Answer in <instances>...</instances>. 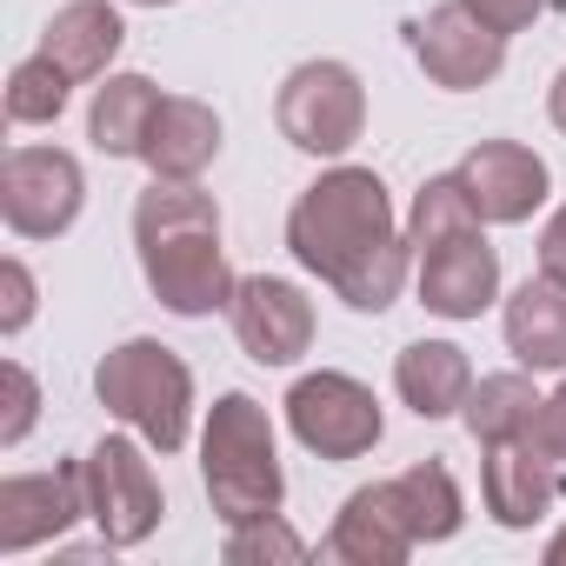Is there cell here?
<instances>
[{
	"label": "cell",
	"mask_w": 566,
	"mask_h": 566,
	"mask_svg": "<svg viewBox=\"0 0 566 566\" xmlns=\"http://www.w3.org/2000/svg\"><path fill=\"white\" fill-rule=\"evenodd\" d=\"M287 247L327 287H340V301L360 314L394 307V294L407 287V247L394 240L387 187L360 167H340L301 193V207L287 220Z\"/></svg>",
	"instance_id": "obj_1"
},
{
	"label": "cell",
	"mask_w": 566,
	"mask_h": 566,
	"mask_svg": "<svg viewBox=\"0 0 566 566\" xmlns=\"http://www.w3.org/2000/svg\"><path fill=\"white\" fill-rule=\"evenodd\" d=\"M134 240H140L147 287L174 314L193 321L233 294L227 260H220V213L207 193H193V180H154L134 207Z\"/></svg>",
	"instance_id": "obj_2"
},
{
	"label": "cell",
	"mask_w": 566,
	"mask_h": 566,
	"mask_svg": "<svg viewBox=\"0 0 566 566\" xmlns=\"http://www.w3.org/2000/svg\"><path fill=\"white\" fill-rule=\"evenodd\" d=\"M207 500L227 526L280 513V467H273V427L266 407L247 394H227L207 420Z\"/></svg>",
	"instance_id": "obj_3"
},
{
	"label": "cell",
	"mask_w": 566,
	"mask_h": 566,
	"mask_svg": "<svg viewBox=\"0 0 566 566\" xmlns=\"http://www.w3.org/2000/svg\"><path fill=\"white\" fill-rule=\"evenodd\" d=\"M94 387H101V407L120 413L127 427H140L147 447H160V453H180V447H187L193 380H187V367H180L160 340H127V347H114V354L101 360Z\"/></svg>",
	"instance_id": "obj_4"
},
{
	"label": "cell",
	"mask_w": 566,
	"mask_h": 566,
	"mask_svg": "<svg viewBox=\"0 0 566 566\" xmlns=\"http://www.w3.org/2000/svg\"><path fill=\"white\" fill-rule=\"evenodd\" d=\"M360 120H367V101L340 61H307L280 87V134L301 154H347L360 140Z\"/></svg>",
	"instance_id": "obj_5"
},
{
	"label": "cell",
	"mask_w": 566,
	"mask_h": 566,
	"mask_svg": "<svg viewBox=\"0 0 566 566\" xmlns=\"http://www.w3.org/2000/svg\"><path fill=\"white\" fill-rule=\"evenodd\" d=\"M81 167L61 147H14L0 160V213L21 240H54L81 220Z\"/></svg>",
	"instance_id": "obj_6"
},
{
	"label": "cell",
	"mask_w": 566,
	"mask_h": 566,
	"mask_svg": "<svg viewBox=\"0 0 566 566\" xmlns=\"http://www.w3.org/2000/svg\"><path fill=\"white\" fill-rule=\"evenodd\" d=\"M87 513L101 520L107 546H140L154 526H160V486H154V467L140 460V447L127 433H107L87 460Z\"/></svg>",
	"instance_id": "obj_7"
},
{
	"label": "cell",
	"mask_w": 566,
	"mask_h": 566,
	"mask_svg": "<svg viewBox=\"0 0 566 566\" xmlns=\"http://www.w3.org/2000/svg\"><path fill=\"white\" fill-rule=\"evenodd\" d=\"M287 427L301 433V447H314L321 460H360L380 440V407L360 380L347 374H307L287 394Z\"/></svg>",
	"instance_id": "obj_8"
},
{
	"label": "cell",
	"mask_w": 566,
	"mask_h": 566,
	"mask_svg": "<svg viewBox=\"0 0 566 566\" xmlns=\"http://www.w3.org/2000/svg\"><path fill=\"white\" fill-rule=\"evenodd\" d=\"M227 307H233L240 347H247L260 367H287V360H301L307 340H314V307H307L301 287H287V280H266V273L233 280V301H227Z\"/></svg>",
	"instance_id": "obj_9"
},
{
	"label": "cell",
	"mask_w": 566,
	"mask_h": 566,
	"mask_svg": "<svg viewBox=\"0 0 566 566\" xmlns=\"http://www.w3.org/2000/svg\"><path fill=\"white\" fill-rule=\"evenodd\" d=\"M413 54H420V67H427L440 87L467 94V87H486V81L500 74L506 34H493V28L467 8V0H453V8H433V14L413 28Z\"/></svg>",
	"instance_id": "obj_10"
},
{
	"label": "cell",
	"mask_w": 566,
	"mask_h": 566,
	"mask_svg": "<svg viewBox=\"0 0 566 566\" xmlns=\"http://www.w3.org/2000/svg\"><path fill=\"white\" fill-rule=\"evenodd\" d=\"M81 513H87V467L0 480V553H28V546L67 533Z\"/></svg>",
	"instance_id": "obj_11"
},
{
	"label": "cell",
	"mask_w": 566,
	"mask_h": 566,
	"mask_svg": "<svg viewBox=\"0 0 566 566\" xmlns=\"http://www.w3.org/2000/svg\"><path fill=\"white\" fill-rule=\"evenodd\" d=\"M500 294V260H493V247L480 240V227L473 233H453V240H440V247H427L420 253V301L433 307V314H447V321H480V307Z\"/></svg>",
	"instance_id": "obj_12"
},
{
	"label": "cell",
	"mask_w": 566,
	"mask_h": 566,
	"mask_svg": "<svg viewBox=\"0 0 566 566\" xmlns=\"http://www.w3.org/2000/svg\"><path fill=\"white\" fill-rule=\"evenodd\" d=\"M453 174H460L467 200L480 207V220H500V227L526 220V213L546 200V160L526 154V147H513V140H486V147H473Z\"/></svg>",
	"instance_id": "obj_13"
},
{
	"label": "cell",
	"mask_w": 566,
	"mask_h": 566,
	"mask_svg": "<svg viewBox=\"0 0 566 566\" xmlns=\"http://www.w3.org/2000/svg\"><path fill=\"white\" fill-rule=\"evenodd\" d=\"M120 41H127V28H120V14L107 8V0H74V8H61L48 21L41 54L67 81H94V74H107V61L120 54Z\"/></svg>",
	"instance_id": "obj_14"
},
{
	"label": "cell",
	"mask_w": 566,
	"mask_h": 566,
	"mask_svg": "<svg viewBox=\"0 0 566 566\" xmlns=\"http://www.w3.org/2000/svg\"><path fill=\"white\" fill-rule=\"evenodd\" d=\"M553 500H559V467L546 453H533L526 440L493 447V460H486V506H493L500 526H533Z\"/></svg>",
	"instance_id": "obj_15"
},
{
	"label": "cell",
	"mask_w": 566,
	"mask_h": 566,
	"mask_svg": "<svg viewBox=\"0 0 566 566\" xmlns=\"http://www.w3.org/2000/svg\"><path fill=\"white\" fill-rule=\"evenodd\" d=\"M394 387H400V400H407L420 420H447L453 407H467L473 367H467V354H460L453 340H413V347L400 354V367H394Z\"/></svg>",
	"instance_id": "obj_16"
},
{
	"label": "cell",
	"mask_w": 566,
	"mask_h": 566,
	"mask_svg": "<svg viewBox=\"0 0 566 566\" xmlns=\"http://www.w3.org/2000/svg\"><path fill=\"white\" fill-rule=\"evenodd\" d=\"M506 347L520 367H566V280L539 273L506 301Z\"/></svg>",
	"instance_id": "obj_17"
},
{
	"label": "cell",
	"mask_w": 566,
	"mask_h": 566,
	"mask_svg": "<svg viewBox=\"0 0 566 566\" xmlns=\"http://www.w3.org/2000/svg\"><path fill=\"white\" fill-rule=\"evenodd\" d=\"M413 546H420V539L400 526V513H394L387 486H360V493L347 500V513H340L334 539H327V553H334V559H360V566H400Z\"/></svg>",
	"instance_id": "obj_18"
},
{
	"label": "cell",
	"mask_w": 566,
	"mask_h": 566,
	"mask_svg": "<svg viewBox=\"0 0 566 566\" xmlns=\"http://www.w3.org/2000/svg\"><path fill=\"white\" fill-rule=\"evenodd\" d=\"M213 154H220V120H213L200 101H160L140 160H147L160 180H193Z\"/></svg>",
	"instance_id": "obj_19"
},
{
	"label": "cell",
	"mask_w": 566,
	"mask_h": 566,
	"mask_svg": "<svg viewBox=\"0 0 566 566\" xmlns=\"http://www.w3.org/2000/svg\"><path fill=\"white\" fill-rule=\"evenodd\" d=\"M154 114H160V87H154V81H140V74H114V81L94 94L87 134H94V147H101V154H147Z\"/></svg>",
	"instance_id": "obj_20"
},
{
	"label": "cell",
	"mask_w": 566,
	"mask_h": 566,
	"mask_svg": "<svg viewBox=\"0 0 566 566\" xmlns=\"http://www.w3.org/2000/svg\"><path fill=\"white\" fill-rule=\"evenodd\" d=\"M387 500H394V513L413 539H453L460 533V486L440 460L407 467L400 480H387Z\"/></svg>",
	"instance_id": "obj_21"
},
{
	"label": "cell",
	"mask_w": 566,
	"mask_h": 566,
	"mask_svg": "<svg viewBox=\"0 0 566 566\" xmlns=\"http://www.w3.org/2000/svg\"><path fill=\"white\" fill-rule=\"evenodd\" d=\"M533 413H539V400H533V387H526L520 374H493V380H480V387L467 394V427H473L480 447L526 440V433H533Z\"/></svg>",
	"instance_id": "obj_22"
},
{
	"label": "cell",
	"mask_w": 566,
	"mask_h": 566,
	"mask_svg": "<svg viewBox=\"0 0 566 566\" xmlns=\"http://www.w3.org/2000/svg\"><path fill=\"white\" fill-rule=\"evenodd\" d=\"M473 227H480V207L467 200L460 174H440V180H427V187H420V200H413L407 247H413V253H427V247H440V240H453V233H473Z\"/></svg>",
	"instance_id": "obj_23"
},
{
	"label": "cell",
	"mask_w": 566,
	"mask_h": 566,
	"mask_svg": "<svg viewBox=\"0 0 566 566\" xmlns=\"http://www.w3.org/2000/svg\"><path fill=\"white\" fill-rule=\"evenodd\" d=\"M61 107H67V74H61L48 54L21 61V67L8 74V120H14V127H48Z\"/></svg>",
	"instance_id": "obj_24"
},
{
	"label": "cell",
	"mask_w": 566,
	"mask_h": 566,
	"mask_svg": "<svg viewBox=\"0 0 566 566\" xmlns=\"http://www.w3.org/2000/svg\"><path fill=\"white\" fill-rule=\"evenodd\" d=\"M266 553H273V559H301L307 546H301L287 526H273V513H266V520H240V526L227 533V559H266Z\"/></svg>",
	"instance_id": "obj_25"
},
{
	"label": "cell",
	"mask_w": 566,
	"mask_h": 566,
	"mask_svg": "<svg viewBox=\"0 0 566 566\" xmlns=\"http://www.w3.org/2000/svg\"><path fill=\"white\" fill-rule=\"evenodd\" d=\"M0 394H8L0 447H21V440H28V427H34V407H41V394H34V374H28L21 360H8V367H0Z\"/></svg>",
	"instance_id": "obj_26"
},
{
	"label": "cell",
	"mask_w": 566,
	"mask_h": 566,
	"mask_svg": "<svg viewBox=\"0 0 566 566\" xmlns=\"http://www.w3.org/2000/svg\"><path fill=\"white\" fill-rule=\"evenodd\" d=\"M0 334H21L28 321H34V273L21 266V260H0Z\"/></svg>",
	"instance_id": "obj_27"
},
{
	"label": "cell",
	"mask_w": 566,
	"mask_h": 566,
	"mask_svg": "<svg viewBox=\"0 0 566 566\" xmlns=\"http://www.w3.org/2000/svg\"><path fill=\"white\" fill-rule=\"evenodd\" d=\"M526 447H533V453H546L553 467H566V387H559L553 400H539V413H533V433H526Z\"/></svg>",
	"instance_id": "obj_28"
},
{
	"label": "cell",
	"mask_w": 566,
	"mask_h": 566,
	"mask_svg": "<svg viewBox=\"0 0 566 566\" xmlns=\"http://www.w3.org/2000/svg\"><path fill=\"white\" fill-rule=\"evenodd\" d=\"M467 8H473L493 34H520V28L539 14V0H467Z\"/></svg>",
	"instance_id": "obj_29"
},
{
	"label": "cell",
	"mask_w": 566,
	"mask_h": 566,
	"mask_svg": "<svg viewBox=\"0 0 566 566\" xmlns=\"http://www.w3.org/2000/svg\"><path fill=\"white\" fill-rule=\"evenodd\" d=\"M539 273H553V280H566V207L546 220V233H539Z\"/></svg>",
	"instance_id": "obj_30"
},
{
	"label": "cell",
	"mask_w": 566,
	"mask_h": 566,
	"mask_svg": "<svg viewBox=\"0 0 566 566\" xmlns=\"http://www.w3.org/2000/svg\"><path fill=\"white\" fill-rule=\"evenodd\" d=\"M553 127L566 134V67H559V81H553Z\"/></svg>",
	"instance_id": "obj_31"
},
{
	"label": "cell",
	"mask_w": 566,
	"mask_h": 566,
	"mask_svg": "<svg viewBox=\"0 0 566 566\" xmlns=\"http://www.w3.org/2000/svg\"><path fill=\"white\" fill-rule=\"evenodd\" d=\"M546 559H566V533H559V539H553V546H546Z\"/></svg>",
	"instance_id": "obj_32"
},
{
	"label": "cell",
	"mask_w": 566,
	"mask_h": 566,
	"mask_svg": "<svg viewBox=\"0 0 566 566\" xmlns=\"http://www.w3.org/2000/svg\"><path fill=\"white\" fill-rule=\"evenodd\" d=\"M140 8H167V0H140Z\"/></svg>",
	"instance_id": "obj_33"
}]
</instances>
